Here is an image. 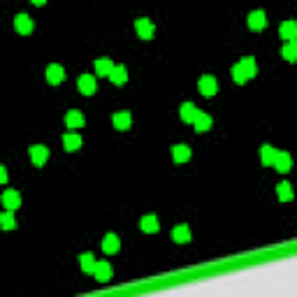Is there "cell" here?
Segmentation results:
<instances>
[{
  "label": "cell",
  "instance_id": "17",
  "mask_svg": "<svg viewBox=\"0 0 297 297\" xmlns=\"http://www.w3.org/2000/svg\"><path fill=\"white\" fill-rule=\"evenodd\" d=\"M172 158H174V162H186L190 158V147L188 144H174L172 147Z\"/></svg>",
  "mask_w": 297,
  "mask_h": 297
},
{
  "label": "cell",
  "instance_id": "27",
  "mask_svg": "<svg viewBox=\"0 0 297 297\" xmlns=\"http://www.w3.org/2000/svg\"><path fill=\"white\" fill-rule=\"evenodd\" d=\"M0 228H2V230H14V228H16L14 211H2V214H0Z\"/></svg>",
  "mask_w": 297,
  "mask_h": 297
},
{
  "label": "cell",
  "instance_id": "19",
  "mask_svg": "<svg viewBox=\"0 0 297 297\" xmlns=\"http://www.w3.org/2000/svg\"><path fill=\"white\" fill-rule=\"evenodd\" d=\"M237 65H239V70H242L244 72V77H246V79H251V77H256V72H258V68H256V58H242V61L237 63Z\"/></svg>",
  "mask_w": 297,
  "mask_h": 297
},
{
  "label": "cell",
  "instance_id": "22",
  "mask_svg": "<svg viewBox=\"0 0 297 297\" xmlns=\"http://www.w3.org/2000/svg\"><path fill=\"white\" fill-rule=\"evenodd\" d=\"M281 37H286L288 42H295V37H297V23L293 19L281 23Z\"/></svg>",
  "mask_w": 297,
  "mask_h": 297
},
{
  "label": "cell",
  "instance_id": "24",
  "mask_svg": "<svg viewBox=\"0 0 297 297\" xmlns=\"http://www.w3.org/2000/svg\"><path fill=\"white\" fill-rule=\"evenodd\" d=\"M95 256L93 253H81L79 256V267H81V272H86V274H93V267H95Z\"/></svg>",
  "mask_w": 297,
  "mask_h": 297
},
{
  "label": "cell",
  "instance_id": "26",
  "mask_svg": "<svg viewBox=\"0 0 297 297\" xmlns=\"http://www.w3.org/2000/svg\"><path fill=\"white\" fill-rule=\"evenodd\" d=\"M277 195H279V200H284V202H291V200H293V186H291L288 181L279 183V186H277Z\"/></svg>",
  "mask_w": 297,
  "mask_h": 297
},
{
  "label": "cell",
  "instance_id": "6",
  "mask_svg": "<svg viewBox=\"0 0 297 297\" xmlns=\"http://www.w3.org/2000/svg\"><path fill=\"white\" fill-rule=\"evenodd\" d=\"M93 277L100 281V284H105V281H109L112 279V265L107 263V260H98L93 267Z\"/></svg>",
  "mask_w": 297,
  "mask_h": 297
},
{
  "label": "cell",
  "instance_id": "9",
  "mask_svg": "<svg viewBox=\"0 0 297 297\" xmlns=\"http://www.w3.org/2000/svg\"><path fill=\"white\" fill-rule=\"evenodd\" d=\"M63 79H65V70H63V65L51 63V65L47 68V81L49 84H61Z\"/></svg>",
  "mask_w": 297,
  "mask_h": 297
},
{
  "label": "cell",
  "instance_id": "3",
  "mask_svg": "<svg viewBox=\"0 0 297 297\" xmlns=\"http://www.w3.org/2000/svg\"><path fill=\"white\" fill-rule=\"evenodd\" d=\"M14 30L19 35H30L33 33V19L28 14H16L14 16Z\"/></svg>",
  "mask_w": 297,
  "mask_h": 297
},
{
  "label": "cell",
  "instance_id": "23",
  "mask_svg": "<svg viewBox=\"0 0 297 297\" xmlns=\"http://www.w3.org/2000/svg\"><path fill=\"white\" fill-rule=\"evenodd\" d=\"M112 70H114L112 58H98V61H95V74H100V77H109Z\"/></svg>",
  "mask_w": 297,
  "mask_h": 297
},
{
  "label": "cell",
  "instance_id": "28",
  "mask_svg": "<svg viewBox=\"0 0 297 297\" xmlns=\"http://www.w3.org/2000/svg\"><path fill=\"white\" fill-rule=\"evenodd\" d=\"M284 58L286 61H297V44L295 42H288V44H286L284 47Z\"/></svg>",
  "mask_w": 297,
  "mask_h": 297
},
{
  "label": "cell",
  "instance_id": "5",
  "mask_svg": "<svg viewBox=\"0 0 297 297\" xmlns=\"http://www.w3.org/2000/svg\"><path fill=\"white\" fill-rule=\"evenodd\" d=\"M2 204H5V209L7 211H16L21 207V195H19V190H5L2 193Z\"/></svg>",
  "mask_w": 297,
  "mask_h": 297
},
{
  "label": "cell",
  "instance_id": "13",
  "mask_svg": "<svg viewBox=\"0 0 297 297\" xmlns=\"http://www.w3.org/2000/svg\"><path fill=\"white\" fill-rule=\"evenodd\" d=\"M140 228H142V232H147V235H153V232H158V230H160V223H158V216H153V214H148V216H144L142 221H140Z\"/></svg>",
  "mask_w": 297,
  "mask_h": 297
},
{
  "label": "cell",
  "instance_id": "1",
  "mask_svg": "<svg viewBox=\"0 0 297 297\" xmlns=\"http://www.w3.org/2000/svg\"><path fill=\"white\" fill-rule=\"evenodd\" d=\"M197 88H200V93L204 95V98H211V95L218 93V81L211 77V74H204V77H200V81H197Z\"/></svg>",
  "mask_w": 297,
  "mask_h": 297
},
{
  "label": "cell",
  "instance_id": "2",
  "mask_svg": "<svg viewBox=\"0 0 297 297\" xmlns=\"http://www.w3.org/2000/svg\"><path fill=\"white\" fill-rule=\"evenodd\" d=\"M28 151H30V160H33L35 167H42V165L49 160V148L44 147V144H35V147H30Z\"/></svg>",
  "mask_w": 297,
  "mask_h": 297
},
{
  "label": "cell",
  "instance_id": "29",
  "mask_svg": "<svg viewBox=\"0 0 297 297\" xmlns=\"http://www.w3.org/2000/svg\"><path fill=\"white\" fill-rule=\"evenodd\" d=\"M230 72H232V79H235V84H246V81H249L246 77H244V72L239 70V65H237V63L232 65V70H230Z\"/></svg>",
  "mask_w": 297,
  "mask_h": 297
},
{
  "label": "cell",
  "instance_id": "4",
  "mask_svg": "<svg viewBox=\"0 0 297 297\" xmlns=\"http://www.w3.org/2000/svg\"><path fill=\"white\" fill-rule=\"evenodd\" d=\"M135 30L137 35L142 37V40H151L155 33V26H153V21L151 19H137L135 21Z\"/></svg>",
  "mask_w": 297,
  "mask_h": 297
},
{
  "label": "cell",
  "instance_id": "16",
  "mask_svg": "<svg viewBox=\"0 0 297 297\" xmlns=\"http://www.w3.org/2000/svg\"><path fill=\"white\" fill-rule=\"evenodd\" d=\"M172 239H174L176 244H188L190 242V228L188 225H176L174 230H172Z\"/></svg>",
  "mask_w": 297,
  "mask_h": 297
},
{
  "label": "cell",
  "instance_id": "8",
  "mask_svg": "<svg viewBox=\"0 0 297 297\" xmlns=\"http://www.w3.org/2000/svg\"><path fill=\"white\" fill-rule=\"evenodd\" d=\"M267 26V16H265L263 9H256V12L249 14V28L251 30H263Z\"/></svg>",
  "mask_w": 297,
  "mask_h": 297
},
{
  "label": "cell",
  "instance_id": "30",
  "mask_svg": "<svg viewBox=\"0 0 297 297\" xmlns=\"http://www.w3.org/2000/svg\"><path fill=\"white\" fill-rule=\"evenodd\" d=\"M7 183V169L0 165V186H5Z\"/></svg>",
  "mask_w": 297,
  "mask_h": 297
},
{
  "label": "cell",
  "instance_id": "25",
  "mask_svg": "<svg viewBox=\"0 0 297 297\" xmlns=\"http://www.w3.org/2000/svg\"><path fill=\"white\" fill-rule=\"evenodd\" d=\"M291 165H293V158L288 153H277V160H274V167L279 169V172H288L291 169Z\"/></svg>",
  "mask_w": 297,
  "mask_h": 297
},
{
  "label": "cell",
  "instance_id": "7",
  "mask_svg": "<svg viewBox=\"0 0 297 297\" xmlns=\"http://www.w3.org/2000/svg\"><path fill=\"white\" fill-rule=\"evenodd\" d=\"M77 86H79V91H81L84 95H93V93H95V86H98V84H95V77H93V74H81L79 81H77Z\"/></svg>",
  "mask_w": 297,
  "mask_h": 297
},
{
  "label": "cell",
  "instance_id": "12",
  "mask_svg": "<svg viewBox=\"0 0 297 297\" xmlns=\"http://www.w3.org/2000/svg\"><path fill=\"white\" fill-rule=\"evenodd\" d=\"M112 123H114L116 130H128L130 123H133V116H130V112H116L112 116Z\"/></svg>",
  "mask_w": 297,
  "mask_h": 297
},
{
  "label": "cell",
  "instance_id": "14",
  "mask_svg": "<svg viewBox=\"0 0 297 297\" xmlns=\"http://www.w3.org/2000/svg\"><path fill=\"white\" fill-rule=\"evenodd\" d=\"M193 126H195L197 133H207V130H211V126H214V119H211L209 114H204V112H200V114L195 116V121H193Z\"/></svg>",
  "mask_w": 297,
  "mask_h": 297
},
{
  "label": "cell",
  "instance_id": "11",
  "mask_svg": "<svg viewBox=\"0 0 297 297\" xmlns=\"http://www.w3.org/2000/svg\"><path fill=\"white\" fill-rule=\"evenodd\" d=\"M84 123H86V119H84V114H81V112H77V109H72V112H68V114H65V126H68L70 130H79Z\"/></svg>",
  "mask_w": 297,
  "mask_h": 297
},
{
  "label": "cell",
  "instance_id": "15",
  "mask_svg": "<svg viewBox=\"0 0 297 297\" xmlns=\"http://www.w3.org/2000/svg\"><path fill=\"white\" fill-rule=\"evenodd\" d=\"M119 249H121V239H119L116 235H112V232L105 235V239H102V251L109 256V253H116Z\"/></svg>",
  "mask_w": 297,
  "mask_h": 297
},
{
  "label": "cell",
  "instance_id": "21",
  "mask_svg": "<svg viewBox=\"0 0 297 297\" xmlns=\"http://www.w3.org/2000/svg\"><path fill=\"white\" fill-rule=\"evenodd\" d=\"M277 148L270 147V144H263L260 147V160L265 162V165H274V160H277Z\"/></svg>",
  "mask_w": 297,
  "mask_h": 297
},
{
  "label": "cell",
  "instance_id": "20",
  "mask_svg": "<svg viewBox=\"0 0 297 297\" xmlns=\"http://www.w3.org/2000/svg\"><path fill=\"white\" fill-rule=\"evenodd\" d=\"M81 144H84V140H81L77 133H68V135L63 137V147H65V151H77V148H81Z\"/></svg>",
  "mask_w": 297,
  "mask_h": 297
},
{
  "label": "cell",
  "instance_id": "18",
  "mask_svg": "<svg viewBox=\"0 0 297 297\" xmlns=\"http://www.w3.org/2000/svg\"><path fill=\"white\" fill-rule=\"evenodd\" d=\"M109 79H112V84H116V86H123V84L128 81V70L123 68V65H114V70L109 72Z\"/></svg>",
  "mask_w": 297,
  "mask_h": 297
},
{
  "label": "cell",
  "instance_id": "10",
  "mask_svg": "<svg viewBox=\"0 0 297 297\" xmlns=\"http://www.w3.org/2000/svg\"><path fill=\"white\" fill-rule=\"evenodd\" d=\"M200 114V109L193 105V102H183L181 109H179V116H181V121L183 123H193L195 121V116Z\"/></svg>",
  "mask_w": 297,
  "mask_h": 297
}]
</instances>
